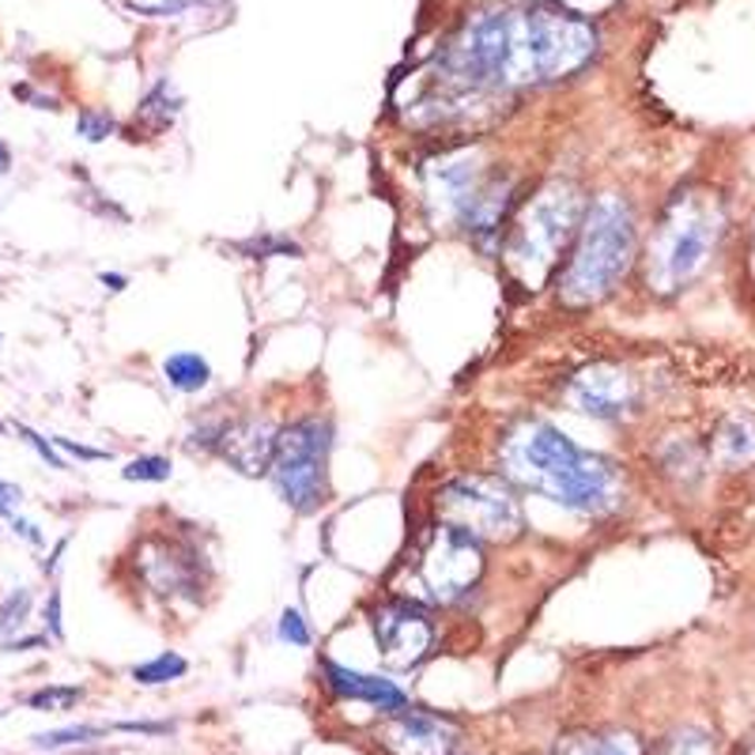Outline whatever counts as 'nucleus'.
Wrapping results in <instances>:
<instances>
[{
    "instance_id": "obj_18",
    "label": "nucleus",
    "mask_w": 755,
    "mask_h": 755,
    "mask_svg": "<svg viewBox=\"0 0 755 755\" xmlns=\"http://www.w3.org/2000/svg\"><path fill=\"white\" fill-rule=\"evenodd\" d=\"M174 114H178V99L170 95V84H155L148 99L140 102L137 121H140V118H144V121H151V129L159 133V129H167V125L174 121Z\"/></svg>"
},
{
    "instance_id": "obj_29",
    "label": "nucleus",
    "mask_w": 755,
    "mask_h": 755,
    "mask_svg": "<svg viewBox=\"0 0 755 755\" xmlns=\"http://www.w3.org/2000/svg\"><path fill=\"white\" fill-rule=\"evenodd\" d=\"M46 627H50V635L53 638H61L65 635V627H61V594H50V601H46Z\"/></svg>"
},
{
    "instance_id": "obj_25",
    "label": "nucleus",
    "mask_w": 755,
    "mask_h": 755,
    "mask_svg": "<svg viewBox=\"0 0 755 755\" xmlns=\"http://www.w3.org/2000/svg\"><path fill=\"white\" fill-rule=\"evenodd\" d=\"M280 638L292 646H310V627L298 608H287V612L280 616Z\"/></svg>"
},
{
    "instance_id": "obj_7",
    "label": "nucleus",
    "mask_w": 755,
    "mask_h": 755,
    "mask_svg": "<svg viewBox=\"0 0 755 755\" xmlns=\"http://www.w3.org/2000/svg\"><path fill=\"white\" fill-rule=\"evenodd\" d=\"M325 464H329V423L298 420L276 434L268 480H273L276 496L287 507L298 510V514H310L329 491Z\"/></svg>"
},
{
    "instance_id": "obj_24",
    "label": "nucleus",
    "mask_w": 755,
    "mask_h": 755,
    "mask_svg": "<svg viewBox=\"0 0 755 755\" xmlns=\"http://www.w3.org/2000/svg\"><path fill=\"white\" fill-rule=\"evenodd\" d=\"M76 133H80L84 140L99 144L114 133V118L106 110H84L80 118H76Z\"/></svg>"
},
{
    "instance_id": "obj_1",
    "label": "nucleus",
    "mask_w": 755,
    "mask_h": 755,
    "mask_svg": "<svg viewBox=\"0 0 755 755\" xmlns=\"http://www.w3.org/2000/svg\"><path fill=\"white\" fill-rule=\"evenodd\" d=\"M597 53L594 23L570 12H488L472 19L442 53V91L458 102L488 87L551 84L586 69Z\"/></svg>"
},
{
    "instance_id": "obj_2",
    "label": "nucleus",
    "mask_w": 755,
    "mask_h": 755,
    "mask_svg": "<svg viewBox=\"0 0 755 755\" xmlns=\"http://www.w3.org/2000/svg\"><path fill=\"white\" fill-rule=\"evenodd\" d=\"M502 477L575 514L601 518L624 502V477L608 458L582 450L545 420H521L499 447Z\"/></svg>"
},
{
    "instance_id": "obj_10",
    "label": "nucleus",
    "mask_w": 755,
    "mask_h": 755,
    "mask_svg": "<svg viewBox=\"0 0 755 755\" xmlns=\"http://www.w3.org/2000/svg\"><path fill=\"white\" fill-rule=\"evenodd\" d=\"M567 401L575 412L616 423L638 409V382L616 363H594L570 378Z\"/></svg>"
},
{
    "instance_id": "obj_22",
    "label": "nucleus",
    "mask_w": 755,
    "mask_h": 755,
    "mask_svg": "<svg viewBox=\"0 0 755 755\" xmlns=\"http://www.w3.org/2000/svg\"><path fill=\"white\" fill-rule=\"evenodd\" d=\"M27 612H31V589H12L0 605V635H12L23 627Z\"/></svg>"
},
{
    "instance_id": "obj_5",
    "label": "nucleus",
    "mask_w": 755,
    "mask_h": 755,
    "mask_svg": "<svg viewBox=\"0 0 755 755\" xmlns=\"http://www.w3.org/2000/svg\"><path fill=\"white\" fill-rule=\"evenodd\" d=\"M722 235V212L714 200L684 193L676 197L669 212L661 216V227L650 238V287H657L661 295H673L680 287L692 284L695 276L706 268L714 246Z\"/></svg>"
},
{
    "instance_id": "obj_32",
    "label": "nucleus",
    "mask_w": 755,
    "mask_h": 755,
    "mask_svg": "<svg viewBox=\"0 0 755 755\" xmlns=\"http://www.w3.org/2000/svg\"><path fill=\"white\" fill-rule=\"evenodd\" d=\"M8 521H12L16 537H23V540H27V545L42 548V532H38V526H35V521H23V518H8Z\"/></svg>"
},
{
    "instance_id": "obj_19",
    "label": "nucleus",
    "mask_w": 755,
    "mask_h": 755,
    "mask_svg": "<svg viewBox=\"0 0 755 755\" xmlns=\"http://www.w3.org/2000/svg\"><path fill=\"white\" fill-rule=\"evenodd\" d=\"M186 669H189L186 657H178V654H159L155 661L137 665V669H133V680H137V684H167V680H174V676H182Z\"/></svg>"
},
{
    "instance_id": "obj_26",
    "label": "nucleus",
    "mask_w": 755,
    "mask_h": 755,
    "mask_svg": "<svg viewBox=\"0 0 755 755\" xmlns=\"http://www.w3.org/2000/svg\"><path fill=\"white\" fill-rule=\"evenodd\" d=\"M16 431L23 434V442H27V447H31V450H35L38 458H42L46 464H53V469H69V464H65V458H61V453L53 450V442H50V439H42V434H38V431H31V428H16Z\"/></svg>"
},
{
    "instance_id": "obj_31",
    "label": "nucleus",
    "mask_w": 755,
    "mask_h": 755,
    "mask_svg": "<svg viewBox=\"0 0 755 755\" xmlns=\"http://www.w3.org/2000/svg\"><path fill=\"white\" fill-rule=\"evenodd\" d=\"M673 755H710V744H706V737H680Z\"/></svg>"
},
{
    "instance_id": "obj_3",
    "label": "nucleus",
    "mask_w": 755,
    "mask_h": 755,
    "mask_svg": "<svg viewBox=\"0 0 755 755\" xmlns=\"http://www.w3.org/2000/svg\"><path fill=\"white\" fill-rule=\"evenodd\" d=\"M631 257H635V212L624 197L605 193V197H597L586 208L582 224H578L575 254H570L563 280H559V298L567 306L601 303L627 276Z\"/></svg>"
},
{
    "instance_id": "obj_11",
    "label": "nucleus",
    "mask_w": 755,
    "mask_h": 755,
    "mask_svg": "<svg viewBox=\"0 0 755 755\" xmlns=\"http://www.w3.org/2000/svg\"><path fill=\"white\" fill-rule=\"evenodd\" d=\"M374 643H378V654H382L385 665H393V669H412V665H420L423 657L431 654L434 627L420 605L393 601L374 612Z\"/></svg>"
},
{
    "instance_id": "obj_28",
    "label": "nucleus",
    "mask_w": 755,
    "mask_h": 755,
    "mask_svg": "<svg viewBox=\"0 0 755 755\" xmlns=\"http://www.w3.org/2000/svg\"><path fill=\"white\" fill-rule=\"evenodd\" d=\"M19 507H23V491H19V483L0 480V518H16Z\"/></svg>"
},
{
    "instance_id": "obj_13",
    "label": "nucleus",
    "mask_w": 755,
    "mask_h": 755,
    "mask_svg": "<svg viewBox=\"0 0 755 755\" xmlns=\"http://www.w3.org/2000/svg\"><path fill=\"white\" fill-rule=\"evenodd\" d=\"M276 428L261 415H246V420L224 423V434H219V453L235 464L242 477H261L273 464V450H276Z\"/></svg>"
},
{
    "instance_id": "obj_14",
    "label": "nucleus",
    "mask_w": 755,
    "mask_h": 755,
    "mask_svg": "<svg viewBox=\"0 0 755 755\" xmlns=\"http://www.w3.org/2000/svg\"><path fill=\"white\" fill-rule=\"evenodd\" d=\"M325 676H329V687H333L336 695H344V699H360V703H371L378 710L385 714H401L409 710V695L401 692L393 680H382V676H366V673H352L344 669V665H325Z\"/></svg>"
},
{
    "instance_id": "obj_23",
    "label": "nucleus",
    "mask_w": 755,
    "mask_h": 755,
    "mask_svg": "<svg viewBox=\"0 0 755 755\" xmlns=\"http://www.w3.org/2000/svg\"><path fill=\"white\" fill-rule=\"evenodd\" d=\"M80 699H84L80 687H42V692H35L27 699V706H35V710H72Z\"/></svg>"
},
{
    "instance_id": "obj_33",
    "label": "nucleus",
    "mask_w": 755,
    "mask_h": 755,
    "mask_svg": "<svg viewBox=\"0 0 755 755\" xmlns=\"http://www.w3.org/2000/svg\"><path fill=\"white\" fill-rule=\"evenodd\" d=\"M99 280H102V284H106V292H125V284H129V280H125V276H118V273H102Z\"/></svg>"
},
{
    "instance_id": "obj_8",
    "label": "nucleus",
    "mask_w": 755,
    "mask_h": 755,
    "mask_svg": "<svg viewBox=\"0 0 755 755\" xmlns=\"http://www.w3.org/2000/svg\"><path fill=\"white\" fill-rule=\"evenodd\" d=\"M483 575V545L458 526H434L420 548L415 586L434 605H453L480 582Z\"/></svg>"
},
{
    "instance_id": "obj_34",
    "label": "nucleus",
    "mask_w": 755,
    "mask_h": 755,
    "mask_svg": "<svg viewBox=\"0 0 755 755\" xmlns=\"http://www.w3.org/2000/svg\"><path fill=\"white\" fill-rule=\"evenodd\" d=\"M8 170H12V151H8V144L0 140V178H4Z\"/></svg>"
},
{
    "instance_id": "obj_27",
    "label": "nucleus",
    "mask_w": 755,
    "mask_h": 755,
    "mask_svg": "<svg viewBox=\"0 0 755 755\" xmlns=\"http://www.w3.org/2000/svg\"><path fill=\"white\" fill-rule=\"evenodd\" d=\"M563 4V12H570V16H601V12H608V8L616 4V0H559Z\"/></svg>"
},
{
    "instance_id": "obj_30",
    "label": "nucleus",
    "mask_w": 755,
    "mask_h": 755,
    "mask_svg": "<svg viewBox=\"0 0 755 755\" xmlns=\"http://www.w3.org/2000/svg\"><path fill=\"white\" fill-rule=\"evenodd\" d=\"M53 447H61L65 453H76V458H84V461H106V453H102V450L80 447V442H72V439H53Z\"/></svg>"
},
{
    "instance_id": "obj_12",
    "label": "nucleus",
    "mask_w": 755,
    "mask_h": 755,
    "mask_svg": "<svg viewBox=\"0 0 755 755\" xmlns=\"http://www.w3.org/2000/svg\"><path fill=\"white\" fill-rule=\"evenodd\" d=\"M453 741H458V729L423 710H401L382 729V744L393 755H450Z\"/></svg>"
},
{
    "instance_id": "obj_21",
    "label": "nucleus",
    "mask_w": 755,
    "mask_h": 755,
    "mask_svg": "<svg viewBox=\"0 0 755 755\" xmlns=\"http://www.w3.org/2000/svg\"><path fill=\"white\" fill-rule=\"evenodd\" d=\"M102 725H69V729H53V733H38L35 744L38 748H65V744H87L95 737H102Z\"/></svg>"
},
{
    "instance_id": "obj_15",
    "label": "nucleus",
    "mask_w": 755,
    "mask_h": 755,
    "mask_svg": "<svg viewBox=\"0 0 755 755\" xmlns=\"http://www.w3.org/2000/svg\"><path fill=\"white\" fill-rule=\"evenodd\" d=\"M163 378H167L178 393H200L212 382V366L205 355L197 352H174L163 360Z\"/></svg>"
},
{
    "instance_id": "obj_16",
    "label": "nucleus",
    "mask_w": 755,
    "mask_h": 755,
    "mask_svg": "<svg viewBox=\"0 0 755 755\" xmlns=\"http://www.w3.org/2000/svg\"><path fill=\"white\" fill-rule=\"evenodd\" d=\"M714 453H718V461H725V464H748V461H755V431H752V423H744V420L722 423L718 439H714Z\"/></svg>"
},
{
    "instance_id": "obj_35",
    "label": "nucleus",
    "mask_w": 755,
    "mask_h": 755,
    "mask_svg": "<svg viewBox=\"0 0 755 755\" xmlns=\"http://www.w3.org/2000/svg\"><path fill=\"white\" fill-rule=\"evenodd\" d=\"M752 755H755V752H752Z\"/></svg>"
},
{
    "instance_id": "obj_4",
    "label": "nucleus",
    "mask_w": 755,
    "mask_h": 755,
    "mask_svg": "<svg viewBox=\"0 0 755 755\" xmlns=\"http://www.w3.org/2000/svg\"><path fill=\"white\" fill-rule=\"evenodd\" d=\"M582 193L575 182L551 178L526 200L507 238V265L526 287H540L556 268L559 254L575 242L582 224Z\"/></svg>"
},
{
    "instance_id": "obj_6",
    "label": "nucleus",
    "mask_w": 755,
    "mask_h": 755,
    "mask_svg": "<svg viewBox=\"0 0 755 755\" xmlns=\"http://www.w3.org/2000/svg\"><path fill=\"white\" fill-rule=\"evenodd\" d=\"M439 510L447 526L464 529L469 537L483 540H514L526 529V514H521V499L514 483L507 477H472L450 480L439 491Z\"/></svg>"
},
{
    "instance_id": "obj_20",
    "label": "nucleus",
    "mask_w": 755,
    "mask_h": 755,
    "mask_svg": "<svg viewBox=\"0 0 755 755\" xmlns=\"http://www.w3.org/2000/svg\"><path fill=\"white\" fill-rule=\"evenodd\" d=\"M170 461L167 458H159V453H148V458H133L129 464L121 469V477L125 480H133V483H163V480H170Z\"/></svg>"
},
{
    "instance_id": "obj_17",
    "label": "nucleus",
    "mask_w": 755,
    "mask_h": 755,
    "mask_svg": "<svg viewBox=\"0 0 755 755\" xmlns=\"http://www.w3.org/2000/svg\"><path fill=\"white\" fill-rule=\"evenodd\" d=\"M556 755H638L631 737H567Z\"/></svg>"
},
{
    "instance_id": "obj_9",
    "label": "nucleus",
    "mask_w": 755,
    "mask_h": 755,
    "mask_svg": "<svg viewBox=\"0 0 755 755\" xmlns=\"http://www.w3.org/2000/svg\"><path fill=\"white\" fill-rule=\"evenodd\" d=\"M423 182H428L431 216L447 227H461V219L469 216L472 200L480 197L483 182H488V170L480 163V151H450L428 163Z\"/></svg>"
}]
</instances>
